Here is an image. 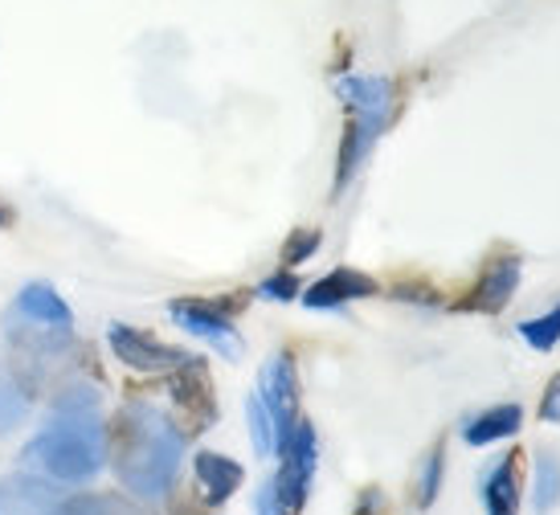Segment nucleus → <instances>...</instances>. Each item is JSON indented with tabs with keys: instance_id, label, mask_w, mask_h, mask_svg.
Instances as JSON below:
<instances>
[{
	"instance_id": "9",
	"label": "nucleus",
	"mask_w": 560,
	"mask_h": 515,
	"mask_svg": "<svg viewBox=\"0 0 560 515\" xmlns=\"http://www.w3.org/2000/svg\"><path fill=\"white\" fill-rule=\"evenodd\" d=\"M258 397H262L266 413L275 422V442H287L291 430L299 425V368L291 352H275V356L262 364V376H258ZM275 446V450H279Z\"/></svg>"
},
{
	"instance_id": "11",
	"label": "nucleus",
	"mask_w": 560,
	"mask_h": 515,
	"mask_svg": "<svg viewBox=\"0 0 560 515\" xmlns=\"http://www.w3.org/2000/svg\"><path fill=\"white\" fill-rule=\"evenodd\" d=\"M66 500L70 495L33 470L0 479V515H66Z\"/></svg>"
},
{
	"instance_id": "22",
	"label": "nucleus",
	"mask_w": 560,
	"mask_h": 515,
	"mask_svg": "<svg viewBox=\"0 0 560 515\" xmlns=\"http://www.w3.org/2000/svg\"><path fill=\"white\" fill-rule=\"evenodd\" d=\"M25 413H30V397L16 389L13 381H9V385H0V434H9Z\"/></svg>"
},
{
	"instance_id": "1",
	"label": "nucleus",
	"mask_w": 560,
	"mask_h": 515,
	"mask_svg": "<svg viewBox=\"0 0 560 515\" xmlns=\"http://www.w3.org/2000/svg\"><path fill=\"white\" fill-rule=\"evenodd\" d=\"M188 437L176 430L172 413L148 406V401H127L107 425H103V446L115 479L136 495V500H164L180 475Z\"/></svg>"
},
{
	"instance_id": "17",
	"label": "nucleus",
	"mask_w": 560,
	"mask_h": 515,
	"mask_svg": "<svg viewBox=\"0 0 560 515\" xmlns=\"http://www.w3.org/2000/svg\"><path fill=\"white\" fill-rule=\"evenodd\" d=\"M66 515H152V512L136 495H115V491L94 495V491H82V495L66 500Z\"/></svg>"
},
{
	"instance_id": "19",
	"label": "nucleus",
	"mask_w": 560,
	"mask_h": 515,
	"mask_svg": "<svg viewBox=\"0 0 560 515\" xmlns=\"http://www.w3.org/2000/svg\"><path fill=\"white\" fill-rule=\"evenodd\" d=\"M442 475H446V442H438L434 450L425 454V463H421V475H418V507L421 512L434 507L438 491H442Z\"/></svg>"
},
{
	"instance_id": "2",
	"label": "nucleus",
	"mask_w": 560,
	"mask_h": 515,
	"mask_svg": "<svg viewBox=\"0 0 560 515\" xmlns=\"http://www.w3.org/2000/svg\"><path fill=\"white\" fill-rule=\"evenodd\" d=\"M21 463L49 483H91L107 463L103 446V397L94 385L70 381L54 393L49 422L37 430Z\"/></svg>"
},
{
	"instance_id": "25",
	"label": "nucleus",
	"mask_w": 560,
	"mask_h": 515,
	"mask_svg": "<svg viewBox=\"0 0 560 515\" xmlns=\"http://www.w3.org/2000/svg\"><path fill=\"white\" fill-rule=\"evenodd\" d=\"M168 515H213L218 507H209L201 495H188V491H168Z\"/></svg>"
},
{
	"instance_id": "27",
	"label": "nucleus",
	"mask_w": 560,
	"mask_h": 515,
	"mask_svg": "<svg viewBox=\"0 0 560 515\" xmlns=\"http://www.w3.org/2000/svg\"><path fill=\"white\" fill-rule=\"evenodd\" d=\"M258 515H279V503L270 495V483L262 487V495H258Z\"/></svg>"
},
{
	"instance_id": "18",
	"label": "nucleus",
	"mask_w": 560,
	"mask_h": 515,
	"mask_svg": "<svg viewBox=\"0 0 560 515\" xmlns=\"http://www.w3.org/2000/svg\"><path fill=\"white\" fill-rule=\"evenodd\" d=\"M560 500V463L552 450H536V483H532V512L548 515Z\"/></svg>"
},
{
	"instance_id": "26",
	"label": "nucleus",
	"mask_w": 560,
	"mask_h": 515,
	"mask_svg": "<svg viewBox=\"0 0 560 515\" xmlns=\"http://www.w3.org/2000/svg\"><path fill=\"white\" fill-rule=\"evenodd\" d=\"M540 418L552 425H560V373L548 376L545 397H540Z\"/></svg>"
},
{
	"instance_id": "13",
	"label": "nucleus",
	"mask_w": 560,
	"mask_h": 515,
	"mask_svg": "<svg viewBox=\"0 0 560 515\" xmlns=\"http://www.w3.org/2000/svg\"><path fill=\"white\" fill-rule=\"evenodd\" d=\"M192 479H197V495H201L209 507H221V503H230V495L242 487L246 470H242V463L225 458V454L201 450L192 458Z\"/></svg>"
},
{
	"instance_id": "28",
	"label": "nucleus",
	"mask_w": 560,
	"mask_h": 515,
	"mask_svg": "<svg viewBox=\"0 0 560 515\" xmlns=\"http://www.w3.org/2000/svg\"><path fill=\"white\" fill-rule=\"evenodd\" d=\"M0 225H13V209L0 201Z\"/></svg>"
},
{
	"instance_id": "3",
	"label": "nucleus",
	"mask_w": 560,
	"mask_h": 515,
	"mask_svg": "<svg viewBox=\"0 0 560 515\" xmlns=\"http://www.w3.org/2000/svg\"><path fill=\"white\" fill-rule=\"evenodd\" d=\"M336 94H340V103L348 107V124H343L331 197H340L343 188L352 185V176L369 160L373 143L393 124V107H397L393 79H381V74H343V79H336Z\"/></svg>"
},
{
	"instance_id": "12",
	"label": "nucleus",
	"mask_w": 560,
	"mask_h": 515,
	"mask_svg": "<svg viewBox=\"0 0 560 515\" xmlns=\"http://www.w3.org/2000/svg\"><path fill=\"white\" fill-rule=\"evenodd\" d=\"M376 291L381 286H376L373 274H364L357 266H336V270H327L324 279L303 291V307H312V312H340V307L376 295Z\"/></svg>"
},
{
	"instance_id": "20",
	"label": "nucleus",
	"mask_w": 560,
	"mask_h": 515,
	"mask_svg": "<svg viewBox=\"0 0 560 515\" xmlns=\"http://www.w3.org/2000/svg\"><path fill=\"white\" fill-rule=\"evenodd\" d=\"M515 331H520V340L528 343V348H536V352H552L560 343V303L552 312L536 315V319H524Z\"/></svg>"
},
{
	"instance_id": "16",
	"label": "nucleus",
	"mask_w": 560,
	"mask_h": 515,
	"mask_svg": "<svg viewBox=\"0 0 560 515\" xmlns=\"http://www.w3.org/2000/svg\"><path fill=\"white\" fill-rule=\"evenodd\" d=\"M520 425H524V409L520 406H491L467 418L463 425V437H467V446H491V442H503V437H515L520 434Z\"/></svg>"
},
{
	"instance_id": "10",
	"label": "nucleus",
	"mask_w": 560,
	"mask_h": 515,
	"mask_svg": "<svg viewBox=\"0 0 560 515\" xmlns=\"http://www.w3.org/2000/svg\"><path fill=\"white\" fill-rule=\"evenodd\" d=\"M520 274H524V258L515 250H495L487 262H482L479 279L470 286L458 312H475V315H499L520 291Z\"/></svg>"
},
{
	"instance_id": "7",
	"label": "nucleus",
	"mask_w": 560,
	"mask_h": 515,
	"mask_svg": "<svg viewBox=\"0 0 560 515\" xmlns=\"http://www.w3.org/2000/svg\"><path fill=\"white\" fill-rule=\"evenodd\" d=\"M168 393H172V409H176V430L180 434H205L209 425L218 422V397H213V381H209V368H205L201 356H192L185 368L168 373Z\"/></svg>"
},
{
	"instance_id": "8",
	"label": "nucleus",
	"mask_w": 560,
	"mask_h": 515,
	"mask_svg": "<svg viewBox=\"0 0 560 515\" xmlns=\"http://www.w3.org/2000/svg\"><path fill=\"white\" fill-rule=\"evenodd\" d=\"M107 343L119 364H127L131 373H148V376H168L192 360V352L172 348V343L148 336L143 328H131V324H110Z\"/></svg>"
},
{
	"instance_id": "15",
	"label": "nucleus",
	"mask_w": 560,
	"mask_h": 515,
	"mask_svg": "<svg viewBox=\"0 0 560 515\" xmlns=\"http://www.w3.org/2000/svg\"><path fill=\"white\" fill-rule=\"evenodd\" d=\"M520 467H524V454L512 450L482 475V507H487V515H520Z\"/></svg>"
},
{
	"instance_id": "21",
	"label": "nucleus",
	"mask_w": 560,
	"mask_h": 515,
	"mask_svg": "<svg viewBox=\"0 0 560 515\" xmlns=\"http://www.w3.org/2000/svg\"><path fill=\"white\" fill-rule=\"evenodd\" d=\"M246 418H249V437H254V450L262 454V458H270L279 442H275V422H270V413H266V406H262V397H258V393H249Z\"/></svg>"
},
{
	"instance_id": "23",
	"label": "nucleus",
	"mask_w": 560,
	"mask_h": 515,
	"mask_svg": "<svg viewBox=\"0 0 560 515\" xmlns=\"http://www.w3.org/2000/svg\"><path fill=\"white\" fill-rule=\"evenodd\" d=\"M319 242H324L319 230H295V234L287 237V246H282V266L291 270V266L307 262V258L319 250Z\"/></svg>"
},
{
	"instance_id": "5",
	"label": "nucleus",
	"mask_w": 560,
	"mask_h": 515,
	"mask_svg": "<svg viewBox=\"0 0 560 515\" xmlns=\"http://www.w3.org/2000/svg\"><path fill=\"white\" fill-rule=\"evenodd\" d=\"M275 454H279V475L270 479V495H275V503H279V515H303V507H307V500H312L315 463H319V437H315V425L299 418L291 437H287Z\"/></svg>"
},
{
	"instance_id": "6",
	"label": "nucleus",
	"mask_w": 560,
	"mask_h": 515,
	"mask_svg": "<svg viewBox=\"0 0 560 515\" xmlns=\"http://www.w3.org/2000/svg\"><path fill=\"white\" fill-rule=\"evenodd\" d=\"M246 307V295H234V303L221 299H172L168 315L172 324L197 340H209L221 356L237 360L242 356V336L234 331V312Z\"/></svg>"
},
{
	"instance_id": "14",
	"label": "nucleus",
	"mask_w": 560,
	"mask_h": 515,
	"mask_svg": "<svg viewBox=\"0 0 560 515\" xmlns=\"http://www.w3.org/2000/svg\"><path fill=\"white\" fill-rule=\"evenodd\" d=\"M13 315L16 319H25V324H37V328H74L70 303H66L49 282H30V286H21Z\"/></svg>"
},
{
	"instance_id": "4",
	"label": "nucleus",
	"mask_w": 560,
	"mask_h": 515,
	"mask_svg": "<svg viewBox=\"0 0 560 515\" xmlns=\"http://www.w3.org/2000/svg\"><path fill=\"white\" fill-rule=\"evenodd\" d=\"M9 356H13V385L25 397H42V393L70 385L66 373L82 360V343L70 336V328H37L16 319L9 324Z\"/></svg>"
},
{
	"instance_id": "24",
	"label": "nucleus",
	"mask_w": 560,
	"mask_h": 515,
	"mask_svg": "<svg viewBox=\"0 0 560 515\" xmlns=\"http://www.w3.org/2000/svg\"><path fill=\"white\" fill-rule=\"evenodd\" d=\"M258 295L270 299V303H291V299H299V279H295V270H279V274H270V279H262V286H258Z\"/></svg>"
}]
</instances>
